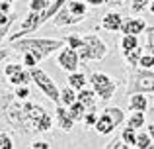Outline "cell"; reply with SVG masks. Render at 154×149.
<instances>
[{"instance_id":"obj_28","label":"cell","mask_w":154,"mask_h":149,"mask_svg":"<svg viewBox=\"0 0 154 149\" xmlns=\"http://www.w3.org/2000/svg\"><path fill=\"white\" fill-rule=\"evenodd\" d=\"M82 122L86 124L88 128H94L96 122H98V114H96V110H88L86 114H84V120H82Z\"/></svg>"},{"instance_id":"obj_32","label":"cell","mask_w":154,"mask_h":149,"mask_svg":"<svg viewBox=\"0 0 154 149\" xmlns=\"http://www.w3.org/2000/svg\"><path fill=\"white\" fill-rule=\"evenodd\" d=\"M14 20H16V14L12 16L10 20H8V22L4 24V26H0V41H2V39L8 35V31H10V28H12V24H14Z\"/></svg>"},{"instance_id":"obj_15","label":"cell","mask_w":154,"mask_h":149,"mask_svg":"<svg viewBox=\"0 0 154 149\" xmlns=\"http://www.w3.org/2000/svg\"><path fill=\"white\" fill-rule=\"evenodd\" d=\"M68 86H72L76 92L78 90H82V88H86V83H88V79H86V75L84 73H78V71H74V73H68Z\"/></svg>"},{"instance_id":"obj_7","label":"cell","mask_w":154,"mask_h":149,"mask_svg":"<svg viewBox=\"0 0 154 149\" xmlns=\"http://www.w3.org/2000/svg\"><path fill=\"white\" fill-rule=\"evenodd\" d=\"M29 75H31V80L37 84L39 90H41L43 94H45L47 98L51 100V102L60 104V90L57 88L55 80H53L51 76L45 73V71H41V69H37V67H33V69H29Z\"/></svg>"},{"instance_id":"obj_24","label":"cell","mask_w":154,"mask_h":149,"mask_svg":"<svg viewBox=\"0 0 154 149\" xmlns=\"http://www.w3.org/2000/svg\"><path fill=\"white\" fill-rule=\"evenodd\" d=\"M121 138H123V141L127 143V145L135 147V139H137V130H133V128H125L123 131H121Z\"/></svg>"},{"instance_id":"obj_3","label":"cell","mask_w":154,"mask_h":149,"mask_svg":"<svg viewBox=\"0 0 154 149\" xmlns=\"http://www.w3.org/2000/svg\"><path fill=\"white\" fill-rule=\"evenodd\" d=\"M78 55L82 63L102 61L107 55V43L102 41L96 34H86L82 35V47L78 49Z\"/></svg>"},{"instance_id":"obj_31","label":"cell","mask_w":154,"mask_h":149,"mask_svg":"<svg viewBox=\"0 0 154 149\" xmlns=\"http://www.w3.org/2000/svg\"><path fill=\"white\" fill-rule=\"evenodd\" d=\"M146 49L154 53V28H146Z\"/></svg>"},{"instance_id":"obj_21","label":"cell","mask_w":154,"mask_h":149,"mask_svg":"<svg viewBox=\"0 0 154 149\" xmlns=\"http://www.w3.org/2000/svg\"><path fill=\"white\" fill-rule=\"evenodd\" d=\"M127 126L139 131L140 128L144 126V112H133V114L127 118Z\"/></svg>"},{"instance_id":"obj_34","label":"cell","mask_w":154,"mask_h":149,"mask_svg":"<svg viewBox=\"0 0 154 149\" xmlns=\"http://www.w3.org/2000/svg\"><path fill=\"white\" fill-rule=\"evenodd\" d=\"M0 147H2V149H14L12 138L8 134H0Z\"/></svg>"},{"instance_id":"obj_12","label":"cell","mask_w":154,"mask_h":149,"mask_svg":"<svg viewBox=\"0 0 154 149\" xmlns=\"http://www.w3.org/2000/svg\"><path fill=\"white\" fill-rule=\"evenodd\" d=\"M102 26H103L107 31H119L121 26H123V16L117 14V12H109V14L103 16Z\"/></svg>"},{"instance_id":"obj_40","label":"cell","mask_w":154,"mask_h":149,"mask_svg":"<svg viewBox=\"0 0 154 149\" xmlns=\"http://www.w3.org/2000/svg\"><path fill=\"white\" fill-rule=\"evenodd\" d=\"M146 131L150 134V138H152V141H154V122L150 124V126H148V130H146Z\"/></svg>"},{"instance_id":"obj_14","label":"cell","mask_w":154,"mask_h":149,"mask_svg":"<svg viewBox=\"0 0 154 149\" xmlns=\"http://www.w3.org/2000/svg\"><path fill=\"white\" fill-rule=\"evenodd\" d=\"M76 100H78L80 104H84L86 110H96V92L90 90V88H82V90H78Z\"/></svg>"},{"instance_id":"obj_11","label":"cell","mask_w":154,"mask_h":149,"mask_svg":"<svg viewBox=\"0 0 154 149\" xmlns=\"http://www.w3.org/2000/svg\"><path fill=\"white\" fill-rule=\"evenodd\" d=\"M121 31H123V34H131V35H139V34H143V31H146V24H144L143 18L125 20L123 26H121Z\"/></svg>"},{"instance_id":"obj_17","label":"cell","mask_w":154,"mask_h":149,"mask_svg":"<svg viewBox=\"0 0 154 149\" xmlns=\"http://www.w3.org/2000/svg\"><path fill=\"white\" fill-rule=\"evenodd\" d=\"M66 8H68V10H70L74 16H82V18H86L88 6H86V2H82V0H68Z\"/></svg>"},{"instance_id":"obj_33","label":"cell","mask_w":154,"mask_h":149,"mask_svg":"<svg viewBox=\"0 0 154 149\" xmlns=\"http://www.w3.org/2000/svg\"><path fill=\"white\" fill-rule=\"evenodd\" d=\"M22 69H23V67L20 65V63H12V65H6V67H4V75H6V76H12V75H16L18 71H22Z\"/></svg>"},{"instance_id":"obj_2","label":"cell","mask_w":154,"mask_h":149,"mask_svg":"<svg viewBox=\"0 0 154 149\" xmlns=\"http://www.w3.org/2000/svg\"><path fill=\"white\" fill-rule=\"evenodd\" d=\"M64 47V39H51V37H20L16 41H12V49L16 51H29L35 55L37 61L47 59L51 53L63 49Z\"/></svg>"},{"instance_id":"obj_18","label":"cell","mask_w":154,"mask_h":149,"mask_svg":"<svg viewBox=\"0 0 154 149\" xmlns=\"http://www.w3.org/2000/svg\"><path fill=\"white\" fill-rule=\"evenodd\" d=\"M119 47L123 49V53H127V51L139 47V37H137V35H131V34H125L119 41Z\"/></svg>"},{"instance_id":"obj_41","label":"cell","mask_w":154,"mask_h":149,"mask_svg":"<svg viewBox=\"0 0 154 149\" xmlns=\"http://www.w3.org/2000/svg\"><path fill=\"white\" fill-rule=\"evenodd\" d=\"M109 4H113V6H119V4H123V0H107Z\"/></svg>"},{"instance_id":"obj_27","label":"cell","mask_w":154,"mask_h":149,"mask_svg":"<svg viewBox=\"0 0 154 149\" xmlns=\"http://www.w3.org/2000/svg\"><path fill=\"white\" fill-rule=\"evenodd\" d=\"M139 67H143V69H154V53L143 55L139 61Z\"/></svg>"},{"instance_id":"obj_16","label":"cell","mask_w":154,"mask_h":149,"mask_svg":"<svg viewBox=\"0 0 154 149\" xmlns=\"http://www.w3.org/2000/svg\"><path fill=\"white\" fill-rule=\"evenodd\" d=\"M8 80H10V83L14 84V86H23V84H29V80H31V75H29V71L22 69V71H18L16 75L8 76Z\"/></svg>"},{"instance_id":"obj_30","label":"cell","mask_w":154,"mask_h":149,"mask_svg":"<svg viewBox=\"0 0 154 149\" xmlns=\"http://www.w3.org/2000/svg\"><path fill=\"white\" fill-rule=\"evenodd\" d=\"M37 63H39V61L35 59V55H33V53H29V51H26V53H23V65H26L27 69H33Z\"/></svg>"},{"instance_id":"obj_29","label":"cell","mask_w":154,"mask_h":149,"mask_svg":"<svg viewBox=\"0 0 154 149\" xmlns=\"http://www.w3.org/2000/svg\"><path fill=\"white\" fill-rule=\"evenodd\" d=\"M150 2H152V0H133V4H131V12H135V14H137V12H143Z\"/></svg>"},{"instance_id":"obj_22","label":"cell","mask_w":154,"mask_h":149,"mask_svg":"<svg viewBox=\"0 0 154 149\" xmlns=\"http://www.w3.org/2000/svg\"><path fill=\"white\" fill-rule=\"evenodd\" d=\"M152 143V138L148 131H137V139H135V147L137 149H146L148 145Z\"/></svg>"},{"instance_id":"obj_45","label":"cell","mask_w":154,"mask_h":149,"mask_svg":"<svg viewBox=\"0 0 154 149\" xmlns=\"http://www.w3.org/2000/svg\"><path fill=\"white\" fill-rule=\"evenodd\" d=\"M0 149H2V147H0Z\"/></svg>"},{"instance_id":"obj_38","label":"cell","mask_w":154,"mask_h":149,"mask_svg":"<svg viewBox=\"0 0 154 149\" xmlns=\"http://www.w3.org/2000/svg\"><path fill=\"white\" fill-rule=\"evenodd\" d=\"M86 4H90V6H102L105 0H84Z\"/></svg>"},{"instance_id":"obj_10","label":"cell","mask_w":154,"mask_h":149,"mask_svg":"<svg viewBox=\"0 0 154 149\" xmlns=\"http://www.w3.org/2000/svg\"><path fill=\"white\" fill-rule=\"evenodd\" d=\"M57 122H59V128L63 131H70L72 128H74V120L70 118V112H68L66 106H63V104H57Z\"/></svg>"},{"instance_id":"obj_25","label":"cell","mask_w":154,"mask_h":149,"mask_svg":"<svg viewBox=\"0 0 154 149\" xmlns=\"http://www.w3.org/2000/svg\"><path fill=\"white\" fill-rule=\"evenodd\" d=\"M64 43H66L68 47L78 51L80 47H82V35H66V37H64Z\"/></svg>"},{"instance_id":"obj_39","label":"cell","mask_w":154,"mask_h":149,"mask_svg":"<svg viewBox=\"0 0 154 149\" xmlns=\"http://www.w3.org/2000/svg\"><path fill=\"white\" fill-rule=\"evenodd\" d=\"M8 55H10V51H8V49H0V63H2Z\"/></svg>"},{"instance_id":"obj_35","label":"cell","mask_w":154,"mask_h":149,"mask_svg":"<svg viewBox=\"0 0 154 149\" xmlns=\"http://www.w3.org/2000/svg\"><path fill=\"white\" fill-rule=\"evenodd\" d=\"M20 100H26L27 96H29V88H27V84H23V86H16V94Z\"/></svg>"},{"instance_id":"obj_13","label":"cell","mask_w":154,"mask_h":149,"mask_svg":"<svg viewBox=\"0 0 154 149\" xmlns=\"http://www.w3.org/2000/svg\"><path fill=\"white\" fill-rule=\"evenodd\" d=\"M148 106V100L144 96V92H135L129 96V110L131 112H144Z\"/></svg>"},{"instance_id":"obj_37","label":"cell","mask_w":154,"mask_h":149,"mask_svg":"<svg viewBox=\"0 0 154 149\" xmlns=\"http://www.w3.org/2000/svg\"><path fill=\"white\" fill-rule=\"evenodd\" d=\"M0 12H4V14H10V2L2 0V2H0Z\"/></svg>"},{"instance_id":"obj_6","label":"cell","mask_w":154,"mask_h":149,"mask_svg":"<svg viewBox=\"0 0 154 149\" xmlns=\"http://www.w3.org/2000/svg\"><path fill=\"white\" fill-rule=\"evenodd\" d=\"M135 92H154V71L152 69H137L133 71L127 86V96Z\"/></svg>"},{"instance_id":"obj_36","label":"cell","mask_w":154,"mask_h":149,"mask_svg":"<svg viewBox=\"0 0 154 149\" xmlns=\"http://www.w3.org/2000/svg\"><path fill=\"white\" fill-rule=\"evenodd\" d=\"M31 149H51V145L47 141H33L31 143Z\"/></svg>"},{"instance_id":"obj_44","label":"cell","mask_w":154,"mask_h":149,"mask_svg":"<svg viewBox=\"0 0 154 149\" xmlns=\"http://www.w3.org/2000/svg\"><path fill=\"white\" fill-rule=\"evenodd\" d=\"M6 2H14V0H6Z\"/></svg>"},{"instance_id":"obj_42","label":"cell","mask_w":154,"mask_h":149,"mask_svg":"<svg viewBox=\"0 0 154 149\" xmlns=\"http://www.w3.org/2000/svg\"><path fill=\"white\" fill-rule=\"evenodd\" d=\"M148 6H150V12H152V14H154V0H152L150 4H148Z\"/></svg>"},{"instance_id":"obj_43","label":"cell","mask_w":154,"mask_h":149,"mask_svg":"<svg viewBox=\"0 0 154 149\" xmlns=\"http://www.w3.org/2000/svg\"><path fill=\"white\" fill-rule=\"evenodd\" d=\"M146 149H154V143H150V145H148V147H146Z\"/></svg>"},{"instance_id":"obj_19","label":"cell","mask_w":154,"mask_h":149,"mask_svg":"<svg viewBox=\"0 0 154 149\" xmlns=\"http://www.w3.org/2000/svg\"><path fill=\"white\" fill-rule=\"evenodd\" d=\"M76 94H78V92H76L72 86H64L63 90H60V104L68 108L70 104L76 102Z\"/></svg>"},{"instance_id":"obj_4","label":"cell","mask_w":154,"mask_h":149,"mask_svg":"<svg viewBox=\"0 0 154 149\" xmlns=\"http://www.w3.org/2000/svg\"><path fill=\"white\" fill-rule=\"evenodd\" d=\"M125 122V112L117 106H105L102 114H98V122H96V131L100 135H109L117 126Z\"/></svg>"},{"instance_id":"obj_26","label":"cell","mask_w":154,"mask_h":149,"mask_svg":"<svg viewBox=\"0 0 154 149\" xmlns=\"http://www.w3.org/2000/svg\"><path fill=\"white\" fill-rule=\"evenodd\" d=\"M49 4V0H29V12H43Z\"/></svg>"},{"instance_id":"obj_9","label":"cell","mask_w":154,"mask_h":149,"mask_svg":"<svg viewBox=\"0 0 154 149\" xmlns=\"http://www.w3.org/2000/svg\"><path fill=\"white\" fill-rule=\"evenodd\" d=\"M82 16H74L68 8H60L59 12L55 14V18H53V24H55L57 28H63V26H72V24H78V22H82Z\"/></svg>"},{"instance_id":"obj_5","label":"cell","mask_w":154,"mask_h":149,"mask_svg":"<svg viewBox=\"0 0 154 149\" xmlns=\"http://www.w3.org/2000/svg\"><path fill=\"white\" fill-rule=\"evenodd\" d=\"M90 84H92V90L96 92V96L102 98L103 102H109L117 90V80L105 73H100V71H94L90 75Z\"/></svg>"},{"instance_id":"obj_20","label":"cell","mask_w":154,"mask_h":149,"mask_svg":"<svg viewBox=\"0 0 154 149\" xmlns=\"http://www.w3.org/2000/svg\"><path fill=\"white\" fill-rule=\"evenodd\" d=\"M68 112H70V118L74 120V122H82L84 120V114H86V106H84V104H80L78 100H76L74 104H70V106H68Z\"/></svg>"},{"instance_id":"obj_8","label":"cell","mask_w":154,"mask_h":149,"mask_svg":"<svg viewBox=\"0 0 154 149\" xmlns=\"http://www.w3.org/2000/svg\"><path fill=\"white\" fill-rule=\"evenodd\" d=\"M57 63H59L60 69H64L66 73H74L76 69H78L80 65V55L76 49H72V47H63V49L59 51V57H57Z\"/></svg>"},{"instance_id":"obj_1","label":"cell","mask_w":154,"mask_h":149,"mask_svg":"<svg viewBox=\"0 0 154 149\" xmlns=\"http://www.w3.org/2000/svg\"><path fill=\"white\" fill-rule=\"evenodd\" d=\"M6 118L10 120L14 126L18 128H27L31 131H51L53 128V118L51 114L45 110V108L37 106V104H31V102H26V104H10L6 112Z\"/></svg>"},{"instance_id":"obj_23","label":"cell","mask_w":154,"mask_h":149,"mask_svg":"<svg viewBox=\"0 0 154 149\" xmlns=\"http://www.w3.org/2000/svg\"><path fill=\"white\" fill-rule=\"evenodd\" d=\"M123 55H125V61H127L129 65L137 67V65H139V61H140V57H143V49H140V47H135V49L127 51V53H123Z\"/></svg>"}]
</instances>
